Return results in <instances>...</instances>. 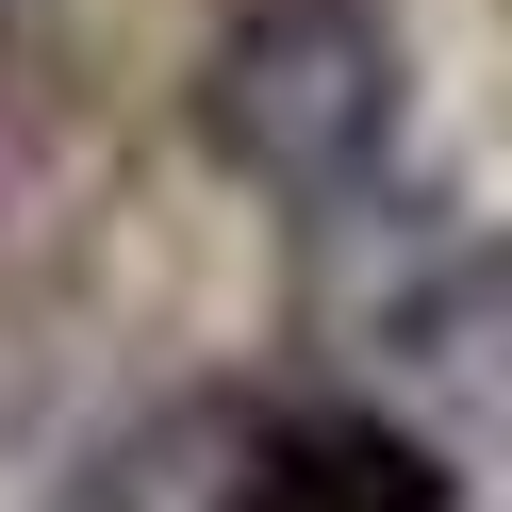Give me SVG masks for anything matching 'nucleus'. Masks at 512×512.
<instances>
[{"label": "nucleus", "mask_w": 512, "mask_h": 512, "mask_svg": "<svg viewBox=\"0 0 512 512\" xmlns=\"http://www.w3.org/2000/svg\"><path fill=\"white\" fill-rule=\"evenodd\" d=\"M397 17L380 0H248L232 34L199 50V149L248 182V199H347V182H380V149H397Z\"/></svg>", "instance_id": "obj_1"}, {"label": "nucleus", "mask_w": 512, "mask_h": 512, "mask_svg": "<svg viewBox=\"0 0 512 512\" xmlns=\"http://www.w3.org/2000/svg\"><path fill=\"white\" fill-rule=\"evenodd\" d=\"M380 364H397V397L430 413V430L512 446V232L413 265L397 298H380Z\"/></svg>", "instance_id": "obj_2"}]
</instances>
